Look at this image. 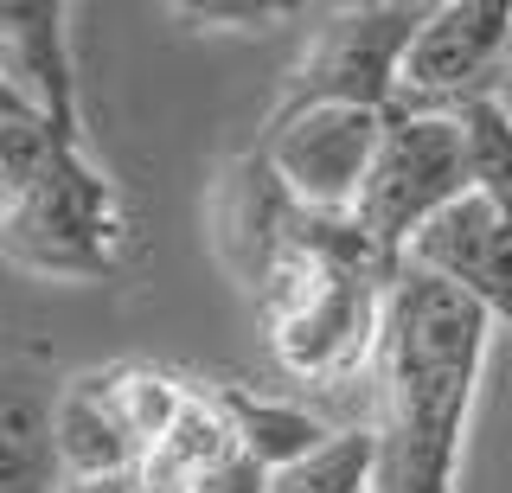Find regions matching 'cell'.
Returning a JSON list of instances; mask_svg holds the SVG:
<instances>
[{
    "instance_id": "15",
    "label": "cell",
    "mask_w": 512,
    "mask_h": 493,
    "mask_svg": "<svg viewBox=\"0 0 512 493\" xmlns=\"http://www.w3.org/2000/svg\"><path fill=\"white\" fill-rule=\"evenodd\" d=\"M192 493H276V474H269L256 455H244V449H237L231 461H218V468L205 474V481L192 487Z\"/></svg>"
},
{
    "instance_id": "3",
    "label": "cell",
    "mask_w": 512,
    "mask_h": 493,
    "mask_svg": "<svg viewBox=\"0 0 512 493\" xmlns=\"http://www.w3.org/2000/svg\"><path fill=\"white\" fill-rule=\"evenodd\" d=\"M0 231H7L13 263L39 269V276H109L128 244L122 193L103 167L90 161L84 141H64L58 161L39 173V186L0 205Z\"/></svg>"
},
{
    "instance_id": "10",
    "label": "cell",
    "mask_w": 512,
    "mask_h": 493,
    "mask_svg": "<svg viewBox=\"0 0 512 493\" xmlns=\"http://www.w3.org/2000/svg\"><path fill=\"white\" fill-rule=\"evenodd\" d=\"M52 429H58V455H64V474H71V481H109V474L141 468V449L122 429L116 404H109L103 372H77L71 385H58Z\"/></svg>"
},
{
    "instance_id": "14",
    "label": "cell",
    "mask_w": 512,
    "mask_h": 493,
    "mask_svg": "<svg viewBox=\"0 0 512 493\" xmlns=\"http://www.w3.org/2000/svg\"><path fill=\"white\" fill-rule=\"evenodd\" d=\"M64 141H84V135H58L52 122H45L39 109L20 97V90L0 84V205L32 193V186H39V173L58 161Z\"/></svg>"
},
{
    "instance_id": "7",
    "label": "cell",
    "mask_w": 512,
    "mask_h": 493,
    "mask_svg": "<svg viewBox=\"0 0 512 493\" xmlns=\"http://www.w3.org/2000/svg\"><path fill=\"white\" fill-rule=\"evenodd\" d=\"M512 52V0H442L404 58L397 109H468L493 97V71Z\"/></svg>"
},
{
    "instance_id": "4",
    "label": "cell",
    "mask_w": 512,
    "mask_h": 493,
    "mask_svg": "<svg viewBox=\"0 0 512 493\" xmlns=\"http://www.w3.org/2000/svg\"><path fill=\"white\" fill-rule=\"evenodd\" d=\"M468 186H474V161H468V129H461L455 109H391L372 180H365L352 218L365 225L378 250H391L404 263L410 237L436 212H448Z\"/></svg>"
},
{
    "instance_id": "9",
    "label": "cell",
    "mask_w": 512,
    "mask_h": 493,
    "mask_svg": "<svg viewBox=\"0 0 512 493\" xmlns=\"http://www.w3.org/2000/svg\"><path fill=\"white\" fill-rule=\"evenodd\" d=\"M0 84L20 90L58 135H84L77 129V84H71L58 0H13V7H0Z\"/></svg>"
},
{
    "instance_id": "17",
    "label": "cell",
    "mask_w": 512,
    "mask_h": 493,
    "mask_svg": "<svg viewBox=\"0 0 512 493\" xmlns=\"http://www.w3.org/2000/svg\"><path fill=\"white\" fill-rule=\"evenodd\" d=\"M64 493H148L141 474H109V481H71Z\"/></svg>"
},
{
    "instance_id": "13",
    "label": "cell",
    "mask_w": 512,
    "mask_h": 493,
    "mask_svg": "<svg viewBox=\"0 0 512 493\" xmlns=\"http://www.w3.org/2000/svg\"><path fill=\"white\" fill-rule=\"evenodd\" d=\"M109 404H116L122 429L135 436V449L148 455L160 442L173 436V423H180V410L192 404V391L180 385L173 372H154V365H109Z\"/></svg>"
},
{
    "instance_id": "12",
    "label": "cell",
    "mask_w": 512,
    "mask_h": 493,
    "mask_svg": "<svg viewBox=\"0 0 512 493\" xmlns=\"http://www.w3.org/2000/svg\"><path fill=\"white\" fill-rule=\"evenodd\" d=\"M64 487H71V474L58 455L52 397L13 385L0 404V493H64Z\"/></svg>"
},
{
    "instance_id": "6",
    "label": "cell",
    "mask_w": 512,
    "mask_h": 493,
    "mask_svg": "<svg viewBox=\"0 0 512 493\" xmlns=\"http://www.w3.org/2000/svg\"><path fill=\"white\" fill-rule=\"evenodd\" d=\"M384 122H391L384 109H352V103L288 109V116L269 122L263 154L301 212H352L365 180H372Z\"/></svg>"
},
{
    "instance_id": "16",
    "label": "cell",
    "mask_w": 512,
    "mask_h": 493,
    "mask_svg": "<svg viewBox=\"0 0 512 493\" xmlns=\"http://www.w3.org/2000/svg\"><path fill=\"white\" fill-rule=\"evenodd\" d=\"M186 20H205V26H218V20H231L237 33H263L269 20H288V13H301V7H250V0H237V7H224V0H205V7H180Z\"/></svg>"
},
{
    "instance_id": "2",
    "label": "cell",
    "mask_w": 512,
    "mask_h": 493,
    "mask_svg": "<svg viewBox=\"0 0 512 493\" xmlns=\"http://www.w3.org/2000/svg\"><path fill=\"white\" fill-rule=\"evenodd\" d=\"M256 308L269 321V346H276L282 372L308 378V385H346L352 372L378 365L391 276L320 257L295 231V244L282 250L256 289Z\"/></svg>"
},
{
    "instance_id": "5",
    "label": "cell",
    "mask_w": 512,
    "mask_h": 493,
    "mask_svg": "<svg viewBox=\"0 0 512 493\" xmlns=\"http://www.w3.org/2000/svg\"><path fill=\"white\" fill-rule=\"evenodd\" d=\"M429 7L404 0H372V7H340L327 26H314L301 65L288 71L282 109H320V103H352V109H384L391 116L404 97V58L423 33Z\"/></svg>"
},
{
    "instance_id": "8",
    "label": "cell",
    "mask_w": 512,
    "mask_h": 493,
    "mask_svg": "<svg viewBox=\"0 0 512 493\" xmlns=\"http://www.w3.org/2000/svg\"><path fill=\"white\" fill-rule=\"evenodd\" d=\"M295 231H301V205L282 186V173L269 167L263 148L224 167V180L212 193V244H218L224 269H231L250 295L263 289V276L276 269V257L295 244Z\"/></svg>"
},
{
    "instance_id": "1",
    "label": "cell",
    "mask_w": 512,
    "mask_h": 493,
    "mask_svg": "<svg viewBox=\"0 0 512 493\" xmlns=\"http://www.w3.org/2000/svg\"><path fill=\"white\" fill-rule=\"evenodd\" d=\"M493 314L474 295L404 269L391 282L378 346V493H455L461 442L493 346Z\"/></svg>"
},
{
    "instance_id": "11",
    "label": "cell",
    "mask_w": 512,
    "mask_h": 493,
    "mask_svg": "<svg viewBox=\"0 0 512 493\" xmlns=\"http://www.w3.org/2000/svg\"><path fill=\"white\" fill-rule=\"evenodd\" d=\"M218 404L237 429V449L256 455L276 481L295 474V468H308L314 455H327L333 442H340V429L327 417H314V410H301V404H282V397H256L244 385H224Z\"/></svg>"
}]
</instances>
